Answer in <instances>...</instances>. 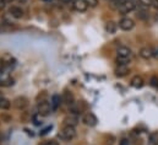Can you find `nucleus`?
<instances>
[{
  "mask_svg": "<svg viewBox=\"0 0 158 145\" xmlns=\"http://www.w3.org/2000/svg\"><path fill=\"white\" fill-rule=\"evenodd\" d=\"M59 137L63 140H73L76 137V129L75 127H70V125H64V128L61 129Z\"/></svg>",
  "mask_w": 158,
  "mask_h": 145,
  "instance_id": "obj_1",
  "label": "nucleus"
},
{
  "mask_svg": "<svg viewBox=\"0 0 158 145\" xmlns=\"http://www.w3.org/2000/svg\"><path fill=\"white\" fill-rule=\"evenodd\" d=\"M50 111H52V106H50V103L48 101L42 100V101L38 102V113H40V116L45 117V116H48L50 113Z\"/></svg>",
  "mask_w": 158,
  "mask_h": 145,
  "instance_id": "obj_2",
  "label": "nucleus"
},
{
  "mask_svg": "<svg viewBox=\"0 0 158 145\" xmlns=\"http://www.w3.org/2000/svg\"><path fill=\"white\" fill-rule=\"evenodd\" d=\"M136 9V5H135V2L132 1V0H126L120 7H119L118 10L121 12V15H125V14H129V12H131V11H134Z\"/></svg>",
  "mask_w": 158,
  "mask_h": 145,
  "instance_id": "obj_3",
  "label": "nucleus"
},
{
  "mask_svg": "<svg viewBox=\"0 0 158 145\" xmlns=\"http://www.w3.org/2000/svg\"><path fill=\"white\" fill-rule=\"evenodd\" d=\"M135 26V22L132 19H129V17H124L119 21V27L123 30V31H130L132 30Z\"/></svg>",
  "mask_w": 158,
  "mask_h": 145,
  "instance_id": "obj_4",
  "label": "nucleus"
},
{
  "mask_svg": "<svg viewBox=\"0 0 158 145\" xmlns=\"http://www.w3.org/2000/svg\"><path fill=\"white\" fill-rule=\"evenodd\" d=\"M82 122H83L86 125H88V127H94V125L97 124L98 119H97V117H96L92 112H87L86 114H83Z\"/></svg>",
  "mask_w": 158,
  "mask_h": 145,
  "instance_id": "obj_5",
  "label": "nucleus"
},
{
  "mask_svg": "<svg viewBox=\"0 0 158 145\" xmlns=\"http://www.w3.org/2000/svg\"><path fill=\"white\" fill-rule=\"evenodd\" d=\"M28 106V100L23 96H20V97H16L14 100V107L16 109H20V111H23L25 108H27Z\"/></svg>",
  "mask_w": 158,
  "mask_h": 145,
  "instance_id": "obj_6",
  "label": "nucleus"
},
{
  "mask_svg": "<svg viewBox=\"0 0 158 145\" xmlns=\"http://www.w3.org/2000/svg\"><path fill=\"white\" fill-rule=\"evenodd\" d=\"M73 7H74V10H76L79 12H83L88 9V4L86 0H74Z\"/></svg>",
  "mask_w": 158,
  "mask_h": 145,
  "instance_id": "obj_7",
  "label": "nucleus"
},
{
  "mask_svg": "<svg viewBox=\"0 0 158 145\" xmlns=\"http://www.w3.org/2000/svg\"><path fill=\"white\" fill-rule=\"evenodd\" d=\"M9 14L15 19H21L23 16V10L20 6H10Z\"/></svg>",
  "mask_w": 158,
  "mask_h": 145,
  "instance_id": "obj_8",
  "label": "nucleus"
},
{
  "mask_svg": "<svg viewBox=\"0 0 158 145\" xmlns=\"http://www.w3.org/2000/svg\"><path fill=\"white\" fill-rule=\"evenodd\" d=\"M117 53H118V57H121V58H129L130 59V57H131V49L129 47H125V46L119 47Z\"/></svg>",
  "mask_w": 158,
  "mask_h": 145,
  "instance_id": "obj_9",
  "label": "nucleus"
},
{
  "mask_svg": "<svg viewBox=\"0 0 158 145\" xmlns=\"http://www.w3.org/2000/svg\"><path fill=\"white\" fill-rule=\"evenodd\" d=\"M139 54H140V57L143 58V59H150V58L153 57V49H151V48H148V47H142V48L140 49Z\"/></svg>",
  "mask_w": 158,
  "mask_h": 145,
  "instance_id": "obj_10",
  "label": "nucleus"
},
{
  "mask_svg": "<svg viewBox=\"0 0 158 145\" xmlns=\"http://www.w3.org/2000/svg\"><path fill=\"white\" fill-rule=\"evenodd\" d=\"M63 101H64V103H66L69 106L74 105L75 103V97H74L73 92L71 91H65L64 95H63Z\"/></svg>",
  "mask_w": 158,
  "mask_h": 145,
  "instance_id": "obj_11",
  "label": "nucleus"
},
{
  "mask_svg": "<svg viewBox=\"0 0 158 145\" xmlns=\"http://www.w3.org/2000/svg\"><path fill=\"white\" fill-rule=\"evenodd\" d=\"M130 72V69L127 65H118V68L115 69V76L118 77H124Z\"/></svg>",
  "mask_w": 158,
  "mask_h": 145,
  "instance_id": "obj_12",
  "label": "nucleus"
},
{
  "mask_svg": "<svg viewBox=\"0 0 158 145\" xmlns=\"http://www.w3.org/2000/svg\"><path fill=\"white\" fill-rule=\"evenodd\" d=\"M130 84H131L132 87H135V89H140V87L143 86V79H142L141 76H139V75H135V76L131 79Z\"/></svg>",
  "mask_w": 158,
  "mask_h": 145,
  "instance_id": "obj_13",
  "label": "nucleus"
},
{
  "mask_svg": "<svg viewBox=\"0 0 158 145\" xmlns=\"http://www.w3.org/2000/svg\"><path fill=\"white\" fill-rule=\"evenodd\" d=\"M79 123V119L76 116H68L64 118V125H70V127H76Z\"/></svg>",
  "mask_w": 158,
  "mask_h": 145,
  "instance_id": "obj_14",
  "label": "nucleus"
},
{
  "mask_svg": "<svg viewBox=\"0 0 158 145\" xmlns=\"http://www.w3.org/2000/svg\"><path fill=\"white\" fill-rule=\"evenodd\" d=\"M60 101H61V99H60V96H59L58 94H54V95L52 96V100H50L52 111H56V109L59 108V106H60Z\"/></svg>",
  "mask_w": 158,
  "mask_h": 145,
  "instance_id": "obj_15",
  "label": "nucleus"
},
{
  "mask_svg": "<svg viewBox=\"0 0 158 145\" xmlns=\"http://www.w3.org/2000/svg\"><path fill=\"white\" fill-rule=\"evenodd\" d=\"M117 29H118V25H117L114 21H108V22L106 24V31H107L108 33H110V35L115 33V32H117Z\"/></svg>",
  "mask_w": 158,
  "mask_h": 145,
  "instance_id": "obj_16",
  "label": "nucleus"
},
{
  "mask_svg": "<svg viewBox=\"0 0 158 145\" xmlns=\"http://www.w3.org/2000/svg\"><path fill=\"white\" fill-rule=\"evenodd\" d=\"M10 106H11V102L7 99H5V97H1L0 99V109L7 111V109L10 108Z\"/></svg>",
  "mask_w": 158,
  "mask_h": 145,
  "instance_id": "obj_17",
  "label": "nucleus"
},
{
  "mask_svg": "<svg viewBox=\"0 0 158 145\" xmlns=\"http://www.w3.org/2000/svg\"><path fill=\"white\" fill-rule=\"evenodd\" d=\"M14 84V80L10 76H6L4 79H0V86H10Z\"/></svg>",
  "mask_w": 158,
  "mask_h": 145,
  "instance_id": "obj_18",
  "label": "nucleus"
},
{
  "mask_svg": "<svg viewBox=\"0 0 158 145\" xmlns=\"http://www.w3.org/2000/svg\"><path fill=\"white\" fill-rule=\"evenodd\" d=\"M125 1H126V0H110L109 4H110V6H112L113 9H119Z\"/></svg>",
  "mask_w": 158,
  "mask_h": 145,
  "instance_id": "obj_19",
  "label": "nucleus"
},
{
  "mask_svg": "<svg viewBox=\"0 0 158 145\" xmlns=\"http://www.w3.org/2000/svg\"><path fill=\"white\" fill-rule=\"evenodd\" d=\"M115 62H117L118 65H127V64L130 63V59H129V58H121V57H118Z\"/></svg>",
  "mask_w": 158,
  "mask_h": 145,
  "instance_id": "obj_20",
  "label": "nucleus"
},
{
  "mask_svg": "<svg viewBox=\"0 0 158 145\" xmlns=\"http://www.w3.org/2000/svg\"><path fill=\"white\" fill-rule=\"evenodd\" d=\"M137 17L141 20H147L148 19V14L146 10H139L137 11Z\"/></svg>",
  "mask_w": 158,
  "mask_h": 145,
  "instance_id": "obj_21",
  "label": "nucleus"
},
{
  "mask_svg": "<svg viewBox=\"0 0 158 145\" xmlns=\"http://www.w3.org/2000/svg\"><path fill=\"white\" fill-rule=\"evenodd\" d=\"M150 85L153 86V87H156V89H158V76L157 75L151 76V79H150Z\"/></svg>",
  "mask_w": 158,
  "mask_h": 145,
  "instance_id": "obj_22",
  "label": "nucleus"
},
{
  "mask_svg": "<svg viewBox=\"0 0 158 145\" xmlns=\"http://www.w3.org/2000/svg\"><path fill=\"white\" fill-rule=\"evenodd\" d=\"M86 1H87L88 6H91V7H96L98 5V0H86Z\"/></svg>",
  "mask_w": 158,
  "mask_h": 145,
  "instance_id": "obj_23",
  "label": "nucleus"
},
{
  "mask_svg": "<svg viewBox=\"0 0 158 145\" xmlns=\"http://www.w3.org/2000/svg\"><path fill=\"white\" fill-rule=\"evenodd\" d=\"M150 5H151L153 9L158 10V0H150Z\"/></svg>",
  "mask_w": 158,
  "mask_h": 145,
  "instance_id": "obj_24",
  "label": "nucleus"
},
{
  "mask_svg": "<svg viewBox=\"0 0 158 145\" xmlns=\"http://www.w3.org/2000/svg\"><path fill=\"white\" fill-rule=\"evenodd\" d=\"M50 129H52V125H49V127H47L45 129H43V130L40 132V135H45V134H47V133H48V132H49Z\"/></svg>",
  "mask_w": 158,
  "mask_h": 145,
  "instance_id": "obj_25",
  "label": "nucleus"
},
{
  "mask_svg": "<svg viewBox=\"0 0 158 145\" xmlns=\"http://www.w3.org/2000/svg\"><path fill=\"white\" fill-rule=\"evenodd\" d=\"M119 145H130V142H129L127 139H121Z\"/></svg>",
  "mask_w": 158,
  "mask_h": 145,
  "instance_id": "obj_26",
  "label": "nucleus"
},
{
  "mask_svg": "<svg viewBox=\"0 0 158 145\" xmlns=\"http://www.w3.org/2000/svg\"><path fill=\"white\" fill-rule=\"evenodd\" d=\"M5 7V4H4V1L2 0H0V10H2Z\"/></svg>",
  "mask_w": 158,
  "mask_h": 145,
  "instance_id": "obj_27",
  "label": "nucleus"
},
{
  "mask_svg": "<svg viewBox=\"0 0 158 145\" xmlns=\"http://www.w3.org/2000/svg\"><path fill=\"white\" fill-rule=\"evenodd\" d=\"M2 1H4V4H11L14 0H2Z\"/></svg>",
  "mask_w": 158,
  "mask_h": 145,
  "instance_id": "obj_28",
  "label": "nucleus"
},
{
  "mask_svg": "<svg viewBox=\"0 0 158 145\" xmlns=\"http://www.w3.org/2000/svg\"><path fill=\"white\" fill-rule=\"evenodd\" d=\"M61 2H65V4H68V2H71L73 0H60Z\"/></svg>",
  "mask_w": 158,
  "mask_h": 145,
  "instance_id": "obj_29",
  "label": "nucleus"
},
{
  "mask_svg": "<svg viewBox=\"0 0 158 145\" xmlns=\"http://www.w3.org/2000/svg\"><path fill=\"white\" fill-rule=\"evenodd\" d=\"M19 1H20V2H22V4H25V2L27 1V0H19Z\"/></svg>",
  "mask_w": 158,
  "mask_h": 145,
  "instance_id": "obj_30",
  "label": "nucleus"
},
{
  "mask_svg": "<svg viewBox=\"0 0 158 145\" xmlns=\"http://www.w3.org/2000/svg\"><path fill=\"white\" fill-rule=\"evenodd\" d=\"M2 32V27H1V25H0V33Z\"/></svg>",
  "mask_w": 158,
  "mask_h": 145,
  "instance_id": "obj_31",
  "label": "nucleus"
},
{
  "mask_svg": "<svg viewBox=\"0 0 158 145\" xmlns=\"http://www.w3.org/2000/svg\"><path fill=\"white\" fill-rule=\"evenodd\" d=\"M1 97H2V92H0V99H1Z\"/></svg>",
  "mask_w": 158,
  "mask_h": 145,
  "instance_id": "obj_32",
  "label": "nucleus"
},
{
  "mask_svg": "<svg viewBox=\"0 0 158 145\" xmlns=\"http://www.w3.org/2000/svg\"><path fill=\"white\" fill-rule=\"evenodd\" d=\"M1 139H2V135H1V133H0V140H1Z\"/></svg>",
  "mask_w": 158,
  "mask_h": 145,
  "instance_id": "obj_33",
  "label": "nucleus"
},
{
  "mask_svg": "<svg viewBox=\"0 0 158 145\" xmlns=\"http://www.w3.org/2000/svg\"><path fill=\"white\" fill-rule=\"evenodd\" d=\"M44 1H50V0H44Z\"/></svg>",
  "mask_w": 158,
  "mask_h": 145,
  "instance_id": "obj_34",
  "label": "nucleus"
},
{
  "mask_svg": "<svg viewBox=\"0 0 158 145\" xmlns=\"http://www.w3.org/2000/svg\"><path fill=\"white\" fill-rule=\"evenodd\" d=\"M108 1H110V0H108Z\"/></svg>",
  "mask_w": 158,
  "mask_h": 145,
  "instance_id": "obj_35",
  "label": "nucleus"
}]
</instances>
